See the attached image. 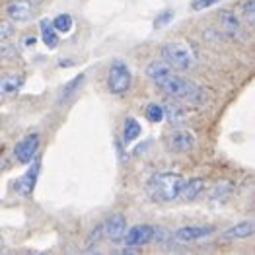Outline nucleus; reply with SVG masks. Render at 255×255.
<instances>
[{"label": "nucleus", "instance_id": "nucleus-18", "mask_svg": "<svg viewBox=\"0 0 255 255\" xmlns=\"http://www.w3.org/2000/svg\"><path fill=\"white\" fill-rule=\"evenodd\" d=\"M164 107V117H168L171 123H181L183 119H185V113H183V109L179 107V104H175V102H168Z\"/></svg>", "mask_w": 255, "mask_h": 255}, {"label": "nucleus", "instance_id": "nucleus-7", "mask_svg": "<svg viewBox=\"0 0 255 255\" xmlns=\"http://www.w3.org/2000/svg\"><path fill=\"white\" fill-rule=\"evenodd\" d=\"M156 236V228L150 226V224H138V226H132L128 228V232H125L123 240H125V246L128 248H138V246H146L154 240Z\"/></svg>", "mask_w": 255, "mask_h": 255}, {"label": "nucleus", "instance_id": "nucleus-24", "mask_svg": "<svg viewBox=\"0 0 255 255\" xmlns=\"http://www.w3.org/2000/svg\"><path fill=\"white\" fill-rule=\"evenodd\" d=\"M84 82V74H80V76H76L72 82H68V84L64 86V90H63V94H61V98H59V102H64V100H68L70 98V94L72 92H76L78 90V86Z\"/></svg>", "mask_w": 255, "mask_h": 255}, {"label": "nucleus", "instance_id": "nucleus-23", "mask_svg": "<svg viewBox=\"0 0 255 255\" xmlns=\"http://www.w3.org/2000/svg\"><path fill=\"white\" fill-rule=\"evenodd\" d=\"M173 18H175V12H173V10H162V12L156 16V20H154V27H156V29L166 27V25H170Z\"/></svg>", "mask_w": 255, "mask_h": 255}, {"label": "nucleus", "instance_id": "nucleus-13", "mask_svg": "<svg viewBox=\"0 0 255 255\" xmlns=\"http://www.w3.org/2000/svg\"><path fill=\"white\" fill-rule=\"evenodd\" d=\"M254 222L252 220H246V222H240V224H234L232 228L224 230L222 232V240H246L250 236H254Z\"/></svg>", "mask_w": 255, "mask_h": 255}, {"label": "nucleus", "instance_id": "nucleus-4", "mask_svg": "<svg viewBox=\"0 0 255 255\" xmlns=\"http://www.w3.org/2000/svg\"><path fill=\"white\" fill-rule=\"evenodd\" d=\"M132 82V74H130V68L123 63L121 59H115L111 66H109V72H107V88L111 94H125Z\"/></svg>", "mask_w": 255, "mask_h": 255}, {"label": "nucleus", "instance_id": "nucleus-15", "mask_svg": "<svg viewBox=\"0 0 255 255\" xmlns=\"http://www.w3.org/2000/svg\"><path fill=\"white\" fill-rule=\"evenodd\" d=\"M21 86H23L21 76H4V78H0V94H4V96L16 94Z\"/></svg>", "mask_w": 255, "mask_h": 255}, {"label": "nucleus", "instance_id": "nucleus-29", "mask_svg": "<svg viewBox=\"0 0 255 255\" xmlns=\"http://www.w3.org/2000/svg\"><path fill=\"white\" fill-rule=\"evenodd\" d=\"M92 255H102V254H92Z\"/></svg>", "mask_w": 255, "mask_h": 255}, {"label": "nucleus", "instance_id": "nucleus-20", "mask_svg": "<svg viewBox=\"0 0 255 255\" xmlns=\"http://www.w3.org/2000/svg\"><path fill=\"white\" fill-rule=\"evenodd\" d=\"M234 191V187H232V183H228V181H220V183H216L213 189V199L214 201H226L230 195Z\"/></svg>", "mask_w": 255, "mask_h": 255}, {"label": "nucleus", "instance_id": "nucleus-5", "mask_svg": "<svg viewBox=\"0 0 255 255\" xmlns=\"http://www.w3.org/2000/svg\"><path fill=\"white\" fill-rule=\"evenodd\" d=\"M166 146L173 154H185L195 146V134L187 128H175L166 138Z\"/></svg>", "mask_w": 255, "mask_h": 255}, {"label": "nucleus", "instance_id": "nucleus-19", "mask_svg": "<svg viewBox=\"0 0 255 255\" xmlns=\"http://www.w3.org/2000/svg\"><path fill=\"white\" fill-rule=\"evenodd\" d=\"M53 29L57 31V33H68L70 29H72V25H74V20H72V16L70 14H59L55 20H53Z\"/></svg>", "mask_w": 255, "mask_h": 255}, {"label": "nucleus", "instance_id": "nucleus-17", "mask_svg": "<svg viewBox=\"0 0 255 255\" xmlns=\"http://www.w3.org/2000/svg\"><path fill=\"white\" fill-rule=\"evenodd\" d=\"M140 123L136 121V119H132V117H127L125 119V125H123V134H125V140L127 142H132V140H136L138 136H140Z\"/></svg>", "mask_w": 255, "mask_h": 255}, {"label": "nucleus", "instance_id": "nucleus-14", "mask_svg": "<svg viewBox=\"0 0 255 255\" xmlns=\"http://www.w3.org/2000/svg\"><path fill=\"white\" fill-rule=\"evenodd\" d=\"M205 189V181L201 177H193V179H185L183 181V187H181V193L179 197H183L185 201H193L197 199Z\"/></svg>", "mask_w": 255, "mask_h": 255}, {"label": "nucleus", "instance_id": "nucleus-6", "mask_svg": "<svg viewBox=\"0 0 255 255\" xmlns=\"http://www.w3.org/2000/svg\"><path fill=\"white\" fill-rule=\"evenodd\" d=\"M39 142H41V138H39L37 132L25 134L20 142L14 146V156H16V160H18L20 164H29V162L35 158L37 150H39Z\"/></svg>", "mask_w": 255, "mask_h": 255}, {"label": "nucleus", "instance_id": "nucleus-2", "mask_svg": "<svg viewBox=\"0 0 255 255\" xmlns=\"http://www.w3.org/2000/svg\"><path fill=\"white\" fill-rule=\"evenodd\" d=\"M183 177L175 171H162L154 173L146 183V191L154 201L160 203H171L179 197L181 187H183Z\"/></svg>", "mask_w": 255, "mask_h": 255}, {"label": "nucleus", "instance_id": "nucleus-16", "mask_svg": "<svg viewBox=\"0 0 255 255\" xmlns=\"http://www.w3.org/2000/svg\"><path fill=\"white\" fill-rule=\"evenodd\" d=\"M41 39L49 49H55L59 45V41H61L59 39V33L53 29V25L49 21H41Z\"/></svg>", "mask_w": 255, "mask_h": 255}, {"label": "nucleus", "instance_id": "nucleus-22", "mask_svg": "<svg viewBox=\"0 0 255 255\" xmlns=\"http://www.w3.org/2000/svg\"><path fill=\"white\" fill-rule=\"evenodd\" d=\"M242 16L248 25H254L255 23V0H246L242 4Z\"/></svg>", "mask_w": 255, "mask_h": 255}, {"label": "nucleus", "instance_id": "nucleus-10", "mask_svg": "<svg viewBox=\"0 0 255 255\" xmlns=\"http://www.w3.org/2000/svg\"><path fill=\"white\" fill-rule=\"evenodd\" d=\"M39 166H41V162H39V158H37V160L31 164V168L25 171L18 181H16V191L20 193V195L29 197V195L33 193L35 183H37V175H39Z\"/></svg>", "mask_w": 255, "mask_h": 255}, {"label": "nucleus", "instance_id": "nucleus-26", "mask_svg": "<svg viewBox=\"0 0 255 255\" xmlns=\"http://www.w3.org/2000/svg\"><path fill=\"white\" fill-rule=\"evenodd\" d=\"M218 2H222V0H191V10H195V12H203V10L211 8V6L218 4Z\"/></svg>", "mask_w": 255, "mask_h": 255}, {"label": "nucleus", "instance_id": "nucleus-11", "mask_svg": "<svg viewBox=\"0 0 255 255\" xmlns=\"http://www.w3.org/2000/svg\"><path fill=\"white\" fill-rule=\"evenodd\" d=\"M218 18H220V25H222V31H224L226 35H230V37H234V39H238V37L242 39V37H244L242 21H240V18L236 16L234 12H230V10H220Z\"/></svg>", "mask_w": 255, "mask_h": 255}, {"label": "nucleus", "instance_id": "nucleus-8", "mask_svg": "<svg viewBox=\"0 0 255 255\" xmlns=\"http://www.w3.org/2000/svg\"><path fill=\"white\" fill-rule=\"evenodd\" d=\"M125 232H127V220H125L123 214L119 213L111 214L106 222L102 224V234L106 236L107 240L117 242V240H121L125 236Z\"/></svg>", "mask_w": 255, "mask_h": 255}, {"label": "nucleus", "instance_id": "nucleus-3", "mask_svg": "<svg viewBox=\"0 0 255 255\" xmlns=\"http://www.w3.org/2000/svg\"><path fill=\"white\" fill-rule=\"evenodd\" d=\"M162 57L171 68L177 70H191L197 64L195 49L187 41H170L162 47Z\"/></svg>", "mask_w": 255, "mask_h": 255}, {"label": "nucleus", "instance_id": "nucleus-1", "mask_svg": "<svg viewBox=\"0 0 255 255\" xmlns=\"http://www.w3.org/2000/svg\"><path fill=\"white\" fill-rule=\"evenodd\" d=\"M144 72L164 94H168L173 100L191 102L195 106H201L205 102L203 88L191 80H187V78H183V76H179V74H175L173 68L166 61H152Z\"/></svg>", "mask_w": 255, "mask_h": 255}, {"label": "nucleus", "instance_id": "nucleus-12", "mask_svg": "<svg viewBox=\"0 0 255 255\" xmlns=\"http://www.w3.org/2000/svg\"><path fill=\"white\" fill-rule=\"evenodd\" d=\"M214 226H183L175 232V240L179 242H197V240H203L207 236L214 234Z\"/></svg>", "mask_w": 255, "mask_h": 255}, {"label": "nucleus", "instance_id": "nucleus-9", "mask_svg": "<svg viewBox=\"0 0 255 255\" xmlns=\"http://www.w3.org/2000/svg\"><path fill=\"white\" fill-rule=\"evenodd\" d=\"M6 16L12 21H29L33 16V8L27 0H10L6 4Z\"/></svg>", "mask_w": 255, "mask_h": 255}, {"label": "nucleus", "instance_id": "nucleus-30", "mask_svg": "<svg viewBox=\"0 0 255 255\" xmlns=\"http://www.w3.org/2000/svg\"><path fill=\"white\" fill-rule=\"evenodd\" d=\"M41 255H47V254H41Z\"/></svg>", "mask_w": 255, "mask_h": 255}, {"label": "nucleus", "instance_id": "nucleus-28", "mask_svg": "<svg viewBox=\"0 0 255 255\" xmlns=\"http://www.w3.org/2000/svg\"><path fill=\"white\" fill-rule=\"evenodd\" d=\"M29 4H39V2H43V0H27Z\"/></svg>", "mask_w": 255, "mask_h": 255}, {"label": "nucleus", "instance_id": "nucleus-25", "mask_svg": "<svg viewBox=\"0 0 255 255\" xmlns=\"http://www.w3.org/2000/svg\"><path fill=\"white\" fill-rule=\"evenodd\" d=\"M14 35V25L10 21H0V43L8 41Z\"/></svg>", "mask_w": 255, "mask_h": 255}, {"label": "nucleus", "instance_id": "nucleus-27", "mask_svg": "<svg viewBox=\"0 0 255 255\" xmlns=\"http://www.w3.org/2000/svg\"><path fill=\"white\" fill-rule=\"evenodd\" d=\"M115 255H140V254H138L134 248H128V246H125L123 250H119V252H117Z\"/></svg>", "mask_w": 255, "mask_h": 255}, {"label": "nucleus", "instance_id": "nucleus-21", "mask_svg": "<svg viewBox=\"0 0 255 255\" xmlns=\"http://www.w3.org/2000/svg\"><path fill=\"white\" fill-rule=\"evenodd\" d=\"M146 119H148L150 123H160L164 119V107L160 106V104H150L146 107Z\"/></svg>", "mask_w": 255, "mask_h": 255}]
</instances>
